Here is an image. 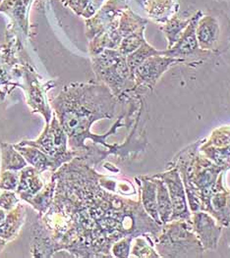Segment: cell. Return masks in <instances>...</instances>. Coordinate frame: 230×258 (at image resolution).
<instances>
[{"label":"cell","instance_id":"4fadbf2b","mask_svg":"<svg viewBox=\"0 0 230 258\" xmlns=\"http://www.w3.org/2000/svg\"><path fill=\"white\" fill-rule=\"evenodd\" d=\"M77 16L84 19L93 17L106 0H60Z\"/></svg>","mask_w":230,"mask_h":258},{"label":"cell","instance_id":"9c48e42d","mask_svg":"<svg viewBox=\"0 0 230 258\" xmlns=\"http://www.w3.org/2000/svg\"><path fill=\"white\" fill-rule=\"evenodd\" d=\"M196 37L199 47L204 51L212 50L218 41L219 24L211 15H203L196 27Z\"/></svg>","mask_w":230,"mask_h":258},{"label":"cell","instance_id":"ac0fdd59","mask_svg":"<svg viewBox=\"0 0 230 258\" xmlns=\"http://www.w3.org/2000/svg\"><path fill=\"white\" fill-rule=\"evenodd\" d=\"M1 1H2V0H0V2H1Z\"/></svg>","mask_w":230,"mask_h":258},{"label":"cell","instance_id":"e0dca14e","mask_svg":"<svg viewBox=\"0 0 230 258\" xmlns=\"http://www.w3.org/2000/svg\"><path fill=\"white\" fill-rule=\"evenodd\" d=\"M216 1H230V0H216Z\"/></svg>","mask_w":230,"mask_h":258},{"label":"cell","instance_id":"8fae6325","mask_svg":"<svg viewBox=\"0 0 230 258\" xmlns=\"http://www.w3.org/2000/svg\"><path fill=\"white\" fill-rule=\"evenodd\" d=\"M194 221L195 230L200 236V239L203 241L204 245L207 248H215L219 231L215 227L214 222L204 213L196 214Z\"/></svg>","mask_w":230,"mask_h":258},{"label":"cell","instance_id":"7c38bea8","mask_svg":"<svg viewBox=\"0 0 230 258\" xmlns=\"http://www.w3.org/2000/svg\"><path fill=\"white\" fill-rule=\"evenodd\" d=\"M191 21V17L188 19H181L176 15L169 19L165 24L160 26L161 32L164 34L166 39L168 40L167 49L172 47L173 45L178 41V39L182 36L183 32L187 28Z\"/></svg>","mask_w":230,"mask_h":258},{"label":"cell","instance_id":"6da1fadb","mask_svg":"<svg viewBox=\"0 0 230 258\" xmlns=\"http://www.w3.org/2000/svg\"><path fill=\"white\" fill-rule=\"evenodd\" d=\"M116 103L117 98L103 84L68 85L51 101L69 137L77 129L90 127L96 120L111 118Z\"/></svg>","mask_w":230,"mask_h":258},{"label":"cell","instance_id":"7a4b0ae2","mask_svg":"<svg viewBox=\"0 0 230 258\" xmlns=\"http://www.w3.org/2000/svg\"><path fill=\"white\" fill-rule=\"evenodd\" d=\"M91 57L97 80L111 91L117 100H125L133 95L136 91L134 75L127 64L126 56L118 49H104Z\"/></svg>","mask_w":230,"mask_h":258},{"label":"cell","instance_id":"277c9868","mask_svg":"<svg viewBox=\"0 0 230 258\" xmlns=\"http://www.w3.org/2000/svg\"><path fill=\"white\" fill-rule=\"evenodd\" d=\"M183 59L173 58L169 56L159 54L149 57L145 60L134 72L136 90L150 89L152 90L164 74L174 64L184 63Z\"/></svg>","mask_w":230,"mask_h":258},{"label":"cell","instance_id":"9a60e30c","mask_svg":"<svg viewBox=\"0 0 230 258\" xmlns=\"http://www.w3.org/2000/svg\"><path fill=\"white\" fill-rule=\"evenodd\" d=\"M157 184L155 182L145 181L143 187V203L147 212L152 216L153 220L160 223L158 211H157V200H156Z\"/></svg>","mask_w":230,"mask_h":258},{"label":"cell","instance_id":"2e32d148","mask_svg":"<svg viewBox=\"0 0 230 258\" xmlns=\"http://www.w3.org/2000/svg\"><path fill=\"white\" fill-rule=\"evenodd\" d=\"M162 54V51H159L155 49L151 44H149L147 41H145L139 48H137L134 52L126 56L127 64L131 70V72L134 75L135 70L149 57L153 55H159Z\"/></svg>","mask_w":230,"mask_h":258},{"label":"cell","instance_id":"30bf717a","mask_svg":"<svg viewBox=\"0 0 230 258\" xmlns=\"http://www.w3.org/2000/svg\"><path fill=\"white\" fill-rule=\"evenodd\" d=\"M143 7L148 17L158 25L165 24L179 11L175 0H144Z\"/></svg>","mask_w":230,"mask_h":258},{"label":"cell","instance_id":"5bb4252c","mask_svg":"<svg viewBox=\"0 0 230 258\" xmlns=\"http://www.w3.org/2000/svg\"><path fill=\"white\" fill-rule=\"evenodd\" d=\"M157 184V192H156V200H157V211L159 215V219L162 223L170 220V216L172 214V203L169 198V194L167 187L164 185L163 182L156 181Z\"/></svg>","mask_w":230,"mask_h":258},{"label":"cell","instance_id":"52a82bcc","mask_svg":"<svg viewBox=\"0 0 230 258\" xmlns=\"http://www.w3.org/2000/svg\"><path fill=\"white\" fill-rule=\"evenodd\" d=\"M35 0H2L0 2V13L9 17L16 28L25 35L30 33V11Z\"/></svg>","mask_w":230,"mask_h":258},{"label":"cell","instance_id":"5b68a950","mask_svg":"<svg viewBox=\"0 0 230 258\" xmlns=\"http://www.w3.org/2000/svg\"><path fill=\"white\" fill-rule=\"evenodd\" d=\"M128 7V0H106L93 17L86 19V37L89 41L117 23Z\"/></svg>","mask_w":230,"mask_h":258},{"label":"cell","instance_id":"8992f818","mask_svg":"<svg viewBox=\"0 0 230 258\" xmlns=\"http://www.w3.org/2000/svg\"><path fill=\"white\" fill-rule=\"evenodd\" d=\"M201 10L197 11L192 15L191 21L182 36L172 47L162 51L163 55L169 56L173 58L183 59L186 62V59L197 56H207L210 54V51H204L199 47V43L196 37V27L199 20L203 16Z\"/></svg>","mask_w":230,"mask_h":258},{"label":"cell","instance_id":"3957f363","mask_svg":"<svg viewBox=\"0 0 230 258\" xmlns=\"http://www.w3.org/2000/svg\"><path fill=\"white\" fill-rule=\"evenodd\" d=\"M170 229L158 245L163 251H168L165 256H201L203 250L200 240L193 236L184 223L183 226L179 223Z\"/></svg>","mask_w":230,"mask_h":258},{"label":"cell","instance_id":"ba28073f","mask_svg":"<svg viewBox=\"0 0 230 258\" xmlns=\"http://www.w3.org/2000/svg\"><path fill=\"white\" fill-rule=\"evenodd\" d=\"M161 177L164 179L170 192L173 214L171 221H174L175 219H179L180 221H190V213L188 212L186 206L184 188L178 173L176 171H172Z\"/></svg>","mask_w":230,"mask_h":258}]
</instances>
